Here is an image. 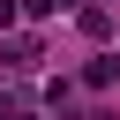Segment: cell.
Masks as SVG:
<instances>
[{
	"instance_id": "obj_3",
	"label": "cell",
	"mask_w": 120,
	"mask_h": 120,
	"mask_svg": "<svg viewBox=\"0 0 120 120\" xmlns=\"http://www.w3.org/2000/svg\"><path fill=\"white\" fill-rule=\"evenodd\" d=\"M60 8H75V0H60Z\"/></svg>"
},
{
	"instance_id": "obj_1",
	"label": "cell",
	"mask_w": 120,
	"mask_h": 120,
	"mask_svg": "<svg viewBox=\"0 0 120 120\" xmlns=\"http://www.w3.org/2000/svg\"><path fill=\"white\" fill-rule=\"evenodd\" d=\"M15 15H22V0H0V30H8V22H15Z\"/></svg>"
},
{
	"instance_id": "obj_2",
	"label": "cell",
	"mask_w": 120,
	"mask_h": 120,
	"mask_svg": "<svg viewBox=\"0 0 120 120\" xmlns=\"http://www.w3.org/2000/svg\"><path fill=\"white\" fill-rule=\"evenodd\" d=\"M22 8H30V15H52V8H60V0H22Z\"/></svg>"
}]
</instances>
